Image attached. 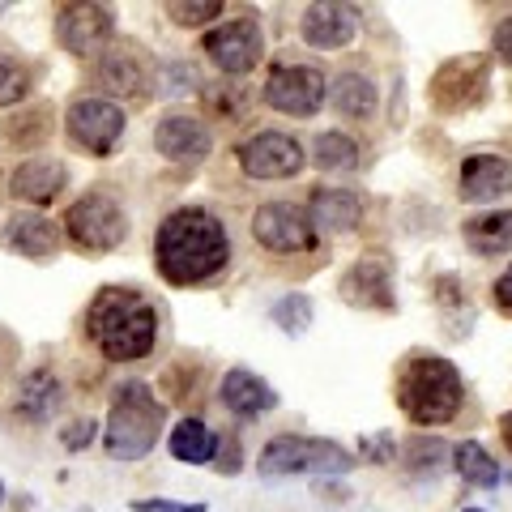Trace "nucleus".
<instances>
[{
  "label": "nucleus",
  "mask_w": 512,
  "mask_h": 512,
  "mask_svg": "<svg viewBox=\"0 0 512 512\" xmlns=\"http://www.w3.org/2000/svg\"><path fill=\"white\" fill-rule=\"evenodd\" d=\"M355 461L350 453H342L338 444L329 440H303V436H278L265 444L256 470L265 478H282V474H342L350 470Z\"/></svg>",
  "instance_id": "5"
},
{
  "label": "nucleus",
  "mask_w": 512,
  "mask_h": 512,
  "mask_svg": "<svg viewBox=\"0 0 512 512\" xmlns=\"http://www.w3.org/2000/svg\"><path fill=\"white\" fill-rule=\"evenodd\" d=\"M397 402H402L406 419L419 423V427L448 423L461 410V376H457V367L444 363V359H431V355L414 359L402 372V384H397Z\"/></svg>",
  "instance_id": "3"
},
{
  "label": "nucleus",
  "mask_w": 512,
  "mask_h": 512,
  "mask_svg": "<svg viewBox=\"0 0 512 512\" xmlns=\"http://www.w3.org/2000/svg\"><path fill=\"white\" fill-rule=\"evenodd\" d=\"M261 26L252 18H235L227 26H214L205 30V52L210 60L218 64L227 77H244L256 69V60H261Z\"/></svg>",
  "instance_id": "11"
},
{
  "label": "nucleus",
  "mask_w": 512,
  "mask_h": 512,
  "mask_svg": "<svg viewBox=\"0 0 512 512\" xmlns=\"http://www.w3.org/2000/svg\"><path fill=\"white\" fill-rule=\"evenodd\" d=\"M94 77H99V86L107 94H120V99H146L150 94V60L128 52V47H120V52H107L99 60V69H94Z\"/></svg>",
  "instance_id": "15"
},
{
  "label": "nucleus",
  "mask_w": 512,
  "mask_h": 512,
  "mask_svg": "<svg viewBox=\"0 0 512 512\" xmlns=\"http://www.w3.org/2000/svg\"><path fill=\"white\" fill-rule=\"evenodd\" d=\"M252 235L256 244L269 248V252H303L316 244V231H312V218L299 210L291 201H269L256 210L252 218Z\"/></svg>",
  "instance_id": "9"
},
{
  "label": "nucleus",
  "mask_w": 512,
  "mask_h": 512,
  "mask_svg": "<svg viewBox=\"0 0 512 512\" xmlns=\"http://www.w3.org/2000/svg\"><path fill=\"white\" fill-rule=\"evenodd\" d=\"M9 248L30 256V261H47L60 248V231L43 214H22L9 222Z\"/></svg>",
  "instance_id": "22"
},
{
  "label": "nucleus",
  "mask_w": 512,
  "mask_h": 512,
  "mask_svg": "<svg viewBox=\"0 0 512 512\" xmlns=\"http://www.w3.org/2000/svg\"><path fill=\"white\" fill-rule=\"evenodd\" d=\"M69 137L86 154H111L124 137V111L111 99H77L69 107Z\"/></svg>",
  "instance_id": "10"
},
{
  "label": "nucleus",
  "mask_w": 512,
  "mask_h": 512,
  "mask_svg": "<svg viewBox=\"0 0 512 512\" xmlns=\"http://www.w3.org/2000/svg\"><path fill=\"white\" fill-rule=\"evenodd\" d=\"M500 431H504V444H508V448H512V410H508V414H504V423H500Z\"/></svg>",
  "instance_id": "38"
},
{
  "label": "nucleus",
  "mask_w": 512,
  "mask_h": 512,
  "mask_svg": "<svg viewBox=\"0 0 512 512\" xmlns=\"http://www.w3.org/2000/svg\"><path fill=\"white\" fill-rule=\"evenodd\" d=\"M47 137V116L39 111V116H22L9 124V141L13 146H30V141H43Z\"/></svg>",
  "instance_id": "32"
},
{
  "label": "nucleus",
  "mask_w": 512,
  "mask_h": 512,
  "mask_svg": "<svg viewBox=\"0 0 512 512\" xmlns=\"http://www.w3.org/2000/svg\"><path fill=\"white\" fill-rule=\"evenodd\" d=\"M0 500H5V483H0Z\"/></svg>",
  "instance_id": "39"
},
{
  "label": "nucleus",
  "mask_w": 512,
  "mask_h": 512,
  "mask_svg": "<svg viewBox=\"0 0 512 512\" xmlns=\"http://www.w3.org/2000/svg\"><path fill=\"white\" fill-rule=\"evenodd\" d=\"M453 466L466 483H478V487H495L500 483V466L491 461V453H483L478 444H457L453 453Z\"/></svg>",
  "instance_id": "28"
},
{
  "label": "nucleus",
  "mask_w": 512,
  "mask_h": 512,
  "mask_svg": "<svg viewBox=\"0 0 512 512\" xmlns=\"http://www.w3.org/2000/svg\"><path fill=\"white\" fill-rule=\"evenodd\" d=\"M56 406H60V384H56V376H52V372H35V376H26L22 393H18V414H22V419L43 423Z\"/></svg>",
  "instance_id": "25"
},
{
  "label": "nucleus",
  "mask_w": 512,
  "mask_h": 512,
  "mask_svg": "<svg viewBox=\"0 0 512 512\" xmlns=\"http://www.w3.org/2000/svg\"><path fill=\"white\" fill-rule=\"evenodd\" d=\"M265 103L282 111V116L308 120V116H316V107L325 103V73H320L316 64H282L265 82Z\"/></svg>",
  "instance_id": "7"
},
{
  "label": "nucleus",
  "mask_w": 512,
  "mask_h": 512,
  "mask_svg": "<svg viewBox=\"0 0 512 512\" xmlns=\"http://www.w3.org/2000/svg\"><path fill=\"white\" fill-rule=\"evenodd\" d=\"M461 235H466V244H470L474 252H483V256L508 252V248H512V210L478 214V218H470L466 227H461Z\"/></svg>",
  "instance_id": "23"
},
{
  "label": "nucleus",
  "mask_w": 512,
  "mask_h": 512,
  "mask_svg": "<svg viewBox=\"0 0 512 512\" xmlns=\"http://www.w3.org/2000/svg\"><path fill=\"white\" fill-rule=\"evenodd\" d=\"M363 205L350 188H316L312 192V205H308V218H312V231H325V235H342L359 222Z\"/></svg>",
  "instance_id": "19"
},
{
  "label": "nucleus",
  "mask_w": 512,
  "mask_h": 512,
  "mask_svg": "<svg viewBox=\"0 0 512 512\" xmlns=\"http://www.w3.org/2000/svg\"><path fill=\"white\" fill-rule=\"evenodd\" d=\"M227 231L210 210H175L154 239V261L158 274L175 286H192L222 274L227 265Z\"/></svg>",
  "instance_id": "1"
},
{
  "label": "nucleus",
  "mask_w": 512,
  "mask_h": 512,
  "mask_svg": "<svg viewBox=\"0 0 512 512\" xmlns=\"http://www.w3.org/2000/svg\"><path fill=\"white\" fill-rule=\"evenodd\" d=\"M205 94H210V99H218L214 103V111H218V116H244V94H231V90H222V86H210V90H205Z\"/></svg>",
  "instance_id": "33"
},
{
  "label": "nucleus",
  "mask_w": 512,
  "mask_h": 512,
  "mask_svg": "<svg viewBox=\"0 0 512 512\" xmlns=\"http://www.w3.org/2000/svg\"><path fill=\"white\" fill-rule=\"evenodd\" d=\"M512 192V163L500 154H474L461 163V197L470 201H495Z\"/></svg>",
  "instance_id": "17"
},
{
  "label": "nucleus",
  "mask_w": 512,
  "mask_h": 512,
  "mask_svg": "<svg viewBox=\"0 0 512 512\" xmlns=\"http://www.w3.org/2000/svg\"><path fill=\"white\" fill-rule=\"evenodd\" d=\"M495 56H500L504 64H512V18H504L500 26H495Z\"/></svg>",
  "instance_id": "35"
},
{
  "label": "nucleus",
  "mask_w": 512,
  "mask_h": 512,
  "mask_svg": "<svg viewBox=\"0 0 512 512\" xmlns=\"http://www.w3.org/2000/svg\"><path fill=\"white\" fill-rule=\"evenodd\" d=\"M158 431H163V406L154 402V393L146 384H124L107 414L103 448L116 461H137L154 448Z\"/></svg>",
  "instance_id": "4"
},
{
  "label": "nucleus",
  "mask_w": 512,
  "mask_h": 512,
  "mask_svg": "<svg viewBox=\"0 0 512 512\" xmlns=\"http://www.w3.org/2000/svg\"><path fill=\"white\" fill-rule=\"evenodd\" d=\"M491 82V60L487 56H457L431 77V103L440 111H466L483 103Z\"/></svg>",
  "instance_id": "8"
},
{
  "label": "nucleus",
  "mask_w": 512,
  "mask_h": 512,
  "mask_svg": "<svg viewBox=\"0 0 512 512\" xmlns=\"http://www.w3.org/2000/svg\"><path fill=\"white\" fill-rule=\"evenodd\" d=\"M222 406H227L235 419H256V414H265L269 406H274V389L261 380L244 372V367H235V372L222 376Z\"/></svg>",
  "instance_id": "20"
},
{
  "label": "nucleus",
  "mask_w": 512,
  "mask_h": 512,
  "mask_svg": "<svg viewBox=\"0 0 512 512\" xmlns=\"http://www.w3.org/2000/svg\"><path fill=\"white\" fill-rule=\"evenodd\" d=\"M239 167L252 180H291L303 167V150L291 133H256L252 141L239 146Z\"/></svg>",
  "instance_id": "12"
},
{
  "label": "nucleus",
  "mask_w": 512,
  "mask_h": 512,
  "mask_svg": "<svg viewBox=\"0 0 512 512\" xmlns=\"http://www.w3.org/2000/svg\"><path fill=\"white\" fill-rule=\"evenodd\" d=\"M56 39L69 56H99L111 43V13L103 5H69L56 18Z\"/></svg>",
  "instance_id": "13"
},
{
  "label": "nucleus",
  "mask_w": 512,
  "mask_h": 512,
  "mask_svg": "<svg viewBox=\"0 0 512 512\" xmlns=\"http://www.w3.org/2000/svg\"><path fill=\"white\" fill-rule=\"evenodd\" d=\"M141 512H205V504H180V500H141Z\"/></svg>",
  "instance_id": "34"
},
{
  "label": "nucleus",
  "mask_w": 512,
  "mask_h": 512,
  "mask_svg": "<svg viewBox=\"0 0 512 512\" xmlns=\"http://www.w3.org/2000/svg\"><path fill=\"white\" fill-rule=\"evenodd\" d=\"M90 436H94V423H73V427H64V444H69V448H86Z\"/></svg>",
  "instance_id": "36"
},
{
  "label": "nucleus",
  "mask_w": 512,
  "mask_h": 512,
  "mask_svg": "<svg viewBox=\"0 0 512 512\" xmlns=\"http://www.w3.org/2000/svg\"><path fill=\"white\" fill-rule=\"evenodd\" d=\"M333 107L350 120H367L376 111V86L359 73H342L338 82H333Z\"/></svg>",
  "instance_id": "26"
},
{
  "label": "nucleus",
  "mask_w": 512,
  "mask_h": 512,
  "mask_svg": "<svg viewBox=\"0 0 512 512\" xmlns=\"http://www.w3.org/2000/svg\"><path fill=\"white\" fill-rule=\"evenodd\" d=\"M171 457L188 461V466H205V461L218 457V436L201 419H184L171 431Z\"/></svg>",
  "instance_id": "24"
},
{
  "label": "nucleus",
  "mask_w": 512,
  "mask_h": 512,
  "mask_svg": "<svg viewBox=\"0 0 512 512\" xmlns=\"http://www.w3.org/2000/svg\"><path fill=\"white\" fill-rule=\"evenodd\" d=\"M222 13V5L218 0H171L167 5V18L175 22V26H210L214 18Z\"/></svg>",
  "instance_id": "29"
},
{
  "label": "nucleus",
  "mask_w": 512,
  "mask_h": 512,
  "mask_svg": "<svg viewBox=\"0 0 512 512\" xmlns=\"http://www.w3.org/2000/svg\"><path fill=\"white\" fill-rule=\"evenodd\" d=\"M359 30V13L350 5H338V0H320V5H308L303 13V39L320 52H333V47H346Z\"/></svg>",
  "instance_id": "14"
},
{
  "label": "nucleus",
  "mask_w": 512,
  "mask_h": 512,
  "mask_svg": "<svg viewBox=\"0 0 512 512\" xmlns=\"http://www.w3.org/2000/svg\"><path fill=\"white\" fill-rule=\"evenodd\" d=\"M64 231H69V239L82 252H111V248H120V239L128 235V222H124V210L116 205V197L86 192L82 201L69 205Z\"/></svg>",
  "instance_id": "6"
},
{
  "label": "nucleus",
  "mask_w": 512,
  "mask_h": 512,
  "mask_svg": "<svg viewBox=\"0 0 512 512\" xmlns=\"http://www.w3.org/2000/svg\"><path fill=\"white\" fill-rule=\"evenodd\" d=\"M466 512H483V508H466Z\"/></svg>",
  "instance_id": "40"
},
{
  "label": "nucleus",
  "mask_w": 512,
  "mask_h": 512,
  "mask_svg": "<svg viewBox=\"0 0 512 512\" xmlns=\"http://www.w3.org/2000/svg\"><path fill=\"white\" fill-rule=\"evenodd\" d=\"M495 303H500V308L512 316V269H508L500 282H495Z\"/></svg>",
  "instance_id": "37"
},
{
  "label": "nucleus",
  "mask_w": 512,
  "mask_h": 512,
  "mask_svg": "<svg viewBox=\"0 0 512 512\" xmlns=\"http://www.w3.org/2000/svg\"><path fill=\"white\" fill-rule=\"evenodd\" d=\"M26 94H30V73L22 69L18 60L0 56V107H13V103H22Z\"/></svg>",
  "instance_id": "30"
},
{
  "label": "nucleus",
  "mask_w": 512,
  "mask_h": 512,
  "mask_svg": "<svg viewBox=\"0 0 512 512\" xmlns=\"http://www.w3.org/2000/svg\"><path fill=\"white\" fill-rule=\"evenodd\" d=\"M60 188H64V167L52 163V158H30V163H22L18 171H13V180H9L13 197L30 201V205H47Z\"/></svg>",
  "instance_id": "21"
},
{
  "label": "nucleus",
  "mask_w": 512,
  "mask_h": 512,
  "mask_svg": "<svg viewBox=\"0 0 512 512\" xmlns=\"http://www.w3.org/2000/svg\"><path fill=\"white\" fill-rule=\"evenodd\" d=\"M86 333H90V342L99 346L103 359L133 363V359H146L154 350L158 320H154V308L137 291H128V286H107V291H99L90 303Z\"/></svg>",
  "instance_id": "2"
},
{
  "label": "nucleus",
  "mask_w": 512,
  "mask_h": 512,
  "mask_svg": "<svg viewBox=\"0 0 512 512\" xmlns=\"http://www.w3.org/2000/svg\"><path fill=\"white\" fill-rule=\"evenodd\" d=\"M342 299L355 303V308L393 312V274H389V265L376 261V256L359 261V265L342 278Z\"/></svg>",
  "instance_id": "16"
},
{
  "label": "nucleus",
  "mask_w": 512,
  "mask_h": 512,
  "mask_svg": "<svg viewBox=\"0 0 512 512\" xmlns=\"http://www.w3.org/2000/svg\"><path fill=\"white\" fill-rule=\"evenodd\" d=\"M154 146L171 163H197V158L210 154V133L192 116H167L154 128Z\"/></svg>",
  "instance_id": "18"
},
{
  "label": "nucleus",
  "mask_w": 512,
  "mask_h": 512,
  "mask_svg": "<svg viewBox=\"0 0 512 512\" xmlns=\"http://www.w3.org/2000/svg\"><path fill=\"white\" fill-rule=\"evenodd\" d=\"M274 320L286 329V333H299V329H308V320H312V303L303 299V295H286L278 308H274Z\"/></svg>",
  "instance_id": "31"
},
{
  "label": "nucleus",
  "mask_w": 512,
  "mask_h": 512,
  "mask_svg": "<svg viewBox=\"0 0 512 512\" xmlns=\"http://www.w3.org/2000/svg\"><path fill=\"white\" fill-rule=\"evenodd\" d=\"M312 158H316V167H325V171H355L359 146L346 133H320Z\"/></svg>",
  "instance_id": "27"
}]
</instances>
